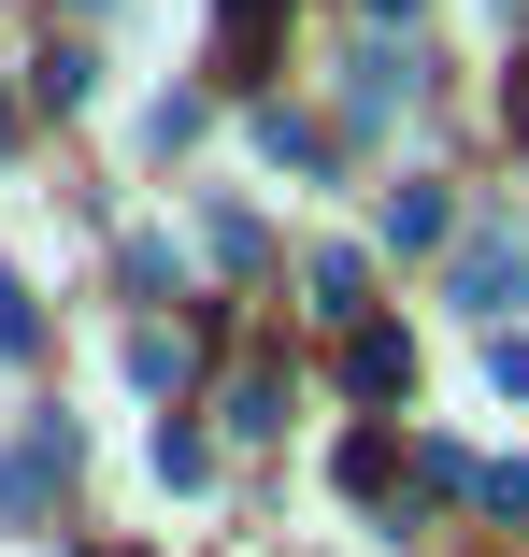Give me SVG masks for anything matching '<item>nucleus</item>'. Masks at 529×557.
<instances>
[{"mask_svg": "<svg viewBox=\"0 0 529 557\" xmlns=\"http://www.w3.org/2000/svg\"><path fill=\"white\" fill-rule=\"evenodd\" d=\"M58 458H72V443H58V429H29L15 458H0V515H44V500H58Z\"/></svg>", "mask_w": 529, "mask_h": 557, "instance_id": "f257e3e1", "label": "nucleus"}, {"mask_svg": "<svg viewBox=\"0 0 529 557\" xmlns=\"http://www.w3.org/2000/svg\"><path fill=\"white\" fill-rule=\"evenodd\" d=\"M515 144H529V72H515Z\"/></svg>", "mask_w": 529, "mask_h": 557, "instance_id": "20e7f679", "label": "nucleus"}, {"mask_svg": "<svg viewBox=\"0 0 529 557\" xmlns=\"http://www.w3.org/2000/svg\"><path fill=\"white\" fill-rule=\"evenodd\" d=\"M401 372H415L401 329H358V344H344V386H358V400H401Z\"/></svg>", "mask_w": 529, "mask_h": 557, "instance_id": "f03ea898", "label": "nucleus"}, {"mask_svg": "<svg viewBox=\"0 0 529 557\" xmlns=\"http://www.w3.org/2000/svg\"><path fill=\"white\" fill-rule=\"evenodd\" d=\"M44 344V314H29V286H0V358H29Z\"/></svg>", "mask_w": 529, "mask_h": 557, "instance_id": "7ed1b4c3", "label": "nucleus"}, {"mask_svg": "<svg viewBox=\"0 0 529 557\" xmlns=\"http://www.w3.org/2000/svg\"><path fill=\"white\" fill-rule=\"evenodd\" d=\"M230 15H244V29H258V15H272V0H230Z\"/></svg>", "mask_w": 529, "mask_h": 557, "instance_id": "39448f33", "label": "nucleus"}]
</instances>
